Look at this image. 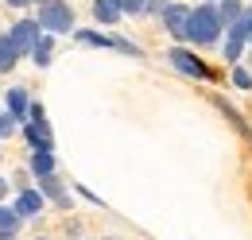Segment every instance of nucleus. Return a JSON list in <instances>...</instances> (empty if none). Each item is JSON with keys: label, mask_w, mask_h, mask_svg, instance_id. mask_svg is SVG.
<instances>
[{"label": "nucleus", "mask_w": 252, "mask_h": 240, "mask_svg": "<svg viewBox=\"0 0 252 240\" xmlns=\"http://www.w3.org/2000/svg\"><path fill=\"white\" fill-rule=\"evenodd\" d=\"M221 31H225V24H221L218 4H214V0H202L198 8H190L187 43H194V47H214V43L221 39Z\"/></svg>", "instance_id": "f257e3e1"}, {"label": "nucleus", "mask_w": 252, "mask_h": 240, "mask_svg": "<svg viewBox=\"0 0 252 240\" xmlns=\"http://www.w3.org/2000/svg\"><path fill=\"white\" fill-rule=\"evenodd\" d=\"M43 202H47V198H43L39 190L28 186V190H20V194H16V206H12V210L28 221V217H39V213H43Z\"/></svg>", "instance_id": "6e6552de"}, {"label": "nucleus", "mask_w": 252, "mask_h": 240, "mask_svg": "<svg viewBox=\"0 0 252 240\" xmlns=\"http://www.w3.org/2000/svg\"><path fill=\"white\" fill-rule=\"evenodd\" d=\"M20 221H24V217H20L16 210H0V229H4V233H16Z\"/></svg>", "instance_id": "a211bd4d"}, {"label": "nucleus", "mask_w": 252, "mask_h": 240, "mask_svg": "<svg viewBox=\"0 0 252 240\" xmlns=\"http://www.w3.org/2000/svg\"><path fill=\"white\" fill-rule=\"evenodd\" d=\"M20 59H24V55H20V47L12 43V35H0V74H8Z\"/></svg>", "instance_id": "ddd939ff"}, {"label": "nucleus", "mask_w": 252, "mask_h": 240, "mask_svg": "<svg viewBox=\"0 0 252 240\" xmlns=\"http://www.w3.org/2000/svg\"><path fill=\"white\" fill-rule=\"evenodd\" d=\"M233 86H237V90H252V70L249 66H241V62L233 66Z\"/></svg>", "instance_id": "f3484780"}, {"label": "nucleus", "mask_w": 252, "mask_h": 240, "mask_svg": "<svg viewBox=\"0 0 252 240\" xmlns=\"http://www.w3.org/2000/svg\"><path fill=\"white\" fill-rule=\"evenodd\" d=\"M74 39H78V43H86V47H105V51L140 55V47H136V43H128V39H117V35H101V31H74Z\"/></svg>", "instance_id": "39448f33"}, {"label": "nucleus", "mask_w": 252, "mask_h": 240, "mask_svg": "<svg viewBox=\"0 0 252 240\" xmlns=\"http://www.w3.org/2000/svg\"><path fill=\"white\" fill-rule=\"evenodd\" d=\"M121 8H125V16H144L148 12V0H121Z\"/></svg>", "instance_id": "6ab92c4d"}, {"label": "nucleus", "mask_w": 252, "mask_h": 240, "mask_svg": "<svg viewBox=\"0 0 252 240\" xmlns=\"http://www.w3.org/2000/svg\"><path fill=\"white\" fill-rule=\"evenodd\" d=\"M8 35H12V43L20 47V55H32L39 35H43V28H39V20H20L16 28H8Z\"/></svg>", "instance_id": "0eeeda50"}, {"label": "nucleus", "mask_w": 252, "mask_h": 240, "mask_svg": "<svg viewBox=\"0 0 252 240\" xmlns=\"http://www.w3.org/2000/svg\"><path fill=\"white\" fill-rule=\"evenodd\" d=\"M94 16L101 24H117L125 16V8H121V0H94Z\"/></svg>", "instance_id": "f8f14e48"}, {"label": "nucleus", "mask_w": 252, "mask_h": 240, "mask_svg": "<svg viewBox=\"0 0 252 240\" xmlns=\"http://www.w3.org/2000/svg\"><path fill=\"white\" fill-rule=\"evenodd\" d=\"M214 105H218L221 113H225V120H229V124H233V128H237V132H241V136L252 144V132H249V124H245V117H241V113H237V109H233L225 97H214Z\"/></svg>", "instance_id": "9b49d317"}, {"label": "nucleus", "mask_w": 252, "mask_h": 240, "mask_svg": "<svg viewBox=\"0 0 252 240\" xmlns=\"http://www.w3.org/2000/svg\"><path fill=\"white\" fill-rule=\"evenodd\" d=\"M171 0H148V12H156V16H163V8H167Z\"/></svg>", "instance_id": "412c9836"}, {"label": "nucleus", "mask_w": 252, "mask_h": 240, "mask_svg": "<svg viewBox=\"0 0 252 240\" xmlns=\"http://www.w3.org/2000/svg\"><path fill=\"white\" fill-rule=\"evenodd\" d=\"M249 43H252V31H249Z\"/></svg>", "instance_id": "a878e982"}, {"label": "nucleus", "mask_w": 252, "mask_h": 240, "mask_svg": "<svg viewBox=\"0 0 252 240\" xmlns=\"http://www.w3.org/2000/svg\"><path fill=\"white\" fill-rule=\"evenodd\" d=\"M35 240H47V237H35Z\"/></svg>", "instance_id": "393cba45"}, {"label": "nucleus", "mask_w": 252, "mask_h": 240, "mask_svg": "<svg viewBox=\"0 0 252 240\" xmlns=\"http://www.w3.org/2000/svg\"><path fill=\"white\" fill-rule=\"evenodd\" d=\"M4 101H8V113H12V117L20 120V124L28 120V113H32V97H28V90H24V86L8 90V97H4Z\"/></svg>", "instance_id": "9d476101"}, {"label": "nucleus", "mask_w": 252, "mask_h": 240, "mask_svg": "<svg viewBox=\"0 0 252 240\" xmlns=\"http://www.w3.org/2000/svg\"><path fill=\"white\" fill-rule=\"evenodd\" d=\"M39 194H43V198H51L59 210H70V194L63 190V179H59V175H47V179H39Z\"/></svg>", "instance_id": "1a4fd4ad"}, {"label": "nucleus", "mask_w": 252, "mask_h": 240, "mask_svg": "<svg viewBox=\"0 0 252 240\" xmlns=\"http://www.w3.org/2000/svg\"><path fill=\"white\" fill-rule=\"evenodd\" d=\"M16 124H20V120L12 117V113H0V140H4V136H12V132H16Z\"/></svg>", "instance_id": "aec40b11"}, {"label": "nucleus", "mask_w": 252, "mask_h": 240, "mask_svg": "<svg viewBox=\"0 0 252 240\" xmlns=\"http://www.w3.org/2000/svg\"><path fill=\"white\" fill-rule=\"evenodd\" d=\"M0 240H16V233H4V229H0Z\"/></svg>", "instance_id": "b1692460"}, {"label": "nucleus", "mask_w": 252, "mask_h": 240, "mask_svg": "<svg viewBox=\"0 0 252 240\" xmlns=\"http://www.w3.org/2000/svg\"><path fill=\"white\" fill-rule=\"evenodd\" d=\"M4 198H8V182L0 179V202H4Z\"/></svg>", "instance_id": "5701e85b"}, {"label": "nucleus", "mask_w": 252, "mask_h": 240, "mask_svg": "<svg viewBox=\"0 0 252 240\" xmlns=\"http://www.w3.org/2000/svg\"><path fill=\"white\" fill-rule=\"evenodd\" d=\"M51 55H55V35L43 31L39 43H35V51H32V59H35V66H51Z\"/></svg>", "instance_id": "4468645a"}, {"label": "nucleus", "mask_w": 252, "mask_h": 240, "mask_svg": "<svg viewBox=\"0 0 252 240\" xmlns=\"http://www.w3.org/2000/svg\"><path fill=\"white\" fill-rule=\"evenodd\" d=\"M32 175L35 179L55 175V151H32Z\"/></svg>", "instance_id": "2eb2a0df"}, {"label": "nucleus", "mask_w": 252, "mask_h": 240, "mask_svg": "<svg viewBox=\"0 0 252 240\" xmlns=\"http://www.w3.org/2000/svg\"><path fill=\"white\" fill-rule=\"evenodd\" d=\"M187 24H190V8L179 4V0H171V4L163 8V28L171 31V39H183V43H187Z\"/></svg>", "instance_id": "423d86ee"}, {"label": "nucleus", "mask_w": 252, "mask_h": 240, "mask_svg": "<svg viewBox=\"0 0 252 240\" xmlns=\"http://www.w3.org/2000/svg\"><path fill=\"white\" fill-rule=\"evenodd\" d=\"M24 136H28L32 151H55V136H51L47 113H43V105H35V101H32V113H28V120H24Z\"/></svg>", "instance_id": "7ed1b4c3"}, {"label": "nucleus", "mask_w": 252, "mask_h": 240, "mask_svg": "<svg viewBox=\"0 0 252 240\" xmlns=\"http://www.w3.org/2000/svg\"><path fill=\"white\" fill-rule=\"evenodd\" d=\"M241 12H245V4H241V0H221V4H218V16H221V24H225V28H229V24H237V16H241Z\"/></svg>", "instance_id": "dca6fc26"}, {"label": "nucleus", "mask_w": 252, "mask_h": 240, "mask_svg": "<svg viewBox=\"0 0 252 240\" xmlns=\"http://www.w3.org/2000/svg\"><path fill=\"white\" fill-rule=\"evenodd\" d=\"M167 62L179 70V74H187V78H202V82H214L218 74L210 70V66H202V59L194 55V51H187V47H171L167 51Z\"/></svg>", "instance_id": "20e7f679"}, {"label": "nucleus", "mask_w": 252, "mask_h": 240, "mask_svg": "<svg viewBox=\"0 0 252 240\" xmlns=\"http://www.w3.org/2000/svg\"><path fill=\"white\" fill-rule=\"evenodd\" d=\"M249 66H252V55H249Z\"/></svg>", "instance_id": "bb28decb"}, {"label": "nucleus", "mask_w": 252, "mask_h": 240, "mask_svg": "<svg viewBox=\"0 0 252 240\" xmlns=\"http://www.w3.org/2000/svg\"><path fill=\"white\" fill-rule=\"evenodd\" d=\"M8 8H32V4H39V0H4Z\"/></svg>", "instance_id": "4be33fe9"}, {"label": "nucleus", "mask_w": 252, "mask_h": 240, "mask_svg": "<svg viewBox=\"0 0 252 240\" xmlns=\"http://www.w3.org/2000/svg\"><path fill=\"white\" fill-rule=\"evenodd\" d=\"M35 20H39V28L51 31V35H66V31H74V8L66 0H39Z\"/></svg>", "instance_id": "f03ea898"}]
</instances>
